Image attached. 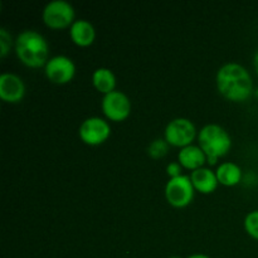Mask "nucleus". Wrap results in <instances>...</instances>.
<instances>
[{"mask_svg": "<svg viewBox=\"0 0 258 258\" xmlns=\"http://www.w3.org/2000/svg\"><path fill=\"white\" fill-rule=\"evenodd\" d=\"M219 93L228 100L241 102L253 92V81L248 70L236 62L224 63L216 76Z\"/></svg>", "mask_w": 258, "mask_h": 258, "instance_id": "obj_1", "label": "nucleus"}, {"mask_svg": "<svg viewBox=\"0 0 258 258\" xmlns=\"http://www.w3.org/2000/svg\"><path fill=\"white\" fill-rule=\"evenodd\" d=\"M15 53L25 66L38 68L45 66L49 59V45L39 32L25 29L15 39Z\"/></svg>", "mask_w": 258, "mask_h": 258, "instance_id": "obj_2", "label": "nucleus"}, {"mask_svg": "<svg viewBox=\"0 0 258 258\" xmlns=\"http://www.w3.org/2000/svg\"><path fill=\"white\" fill-rule=\"evenodd\" d=\"M199 146L207 155V161L214 165L219 156L226 155L232 146L228 131L218 123H207L198 133Z\"/></svg>", "mask_w": 258, "mask_h": 258, "instance_id": "obj_3", "label": "nucleus"}, {"mask_svg": "<svg viewBox=\"0 0 258 258\" xmlns=\"http://www.w3.org/2000/svg\"><path fill=\"white\" fill-rule=\"evenodd\" d=\"M75 8L67 0H50L43 8L42 18L45 24L53 29L71 27L75 22Z\"/></svg>", "mask_w": 258, "mask_h": 258, "instance_id": "obj_4", "label": "nucleus"}, {"mask_svg": "<svg viewBox=\"0 0 258 258\" xmlns=\"http://www.w3.org/2000/svg\"><path fill=\"white\" fill-rule=\"evenodd\" d=\"M194 188L190 175H181L170 178L165 184V198L176 208L186 207L194 198Z\"/></svg>", "mask_w": 258, "mask_h": 258, "instance_id": "obj_5", "label": "nucleus"}, {"mask_svg": "<svg viewBox=\"0 0 258 258\" xmlns=\"http://www.w3.org/2000/svg\"><path fill=\"white\" fill-rule=\"evenodd\" d=\"M197 136V127L193 121L186 117H176L169 121L164 130V139L169 145L184 148L193 143Z\"/></svg>", "mask_w": 258, "mask_h": 258, "instance_id": "obj_6", "label": "nucleus"}, {"mask_svg": "<svg viewBox=\"0 0 258 258\" xmlns=\"http://www.w3.org/2000/svg\"><path fill=\"white\" fill-rule=\"evenodd\" d=\"M78 135L81 140L88 145H100L111 135V126L105 118L91 116L82 121L78 128Z\"/></svg>", "mask_w": 258, "mask_h": 258, "instance_id": "obj_7", "label": "nucleus"}, {"mask_svg": "<svg viewBox=\"0 0 258 258\" xmlns=\"http://www.w3.org/2000/svg\"><path fill=\"white\" fill-rule=\"evenodd\" d=\"M101 108L111 121H122L130 115L131 101L125 92L115 90L103 95Z\"/></svg>", "mask_w": 258, "mask_h": 258, "instance_id": "obj_8", "label": "nucleus"}, {"mask_svg": "<svg viewBox=\"0 0 258 258\" xmlns=\"http://www.w3.org/2000/svg\"><path fill=\"white\" fill-rule=\"evenodd\" d=\"M45 76L49 78L52 82L67 83L75 77L76 75V64L72 58L64 54L53 55L48 59L44 66Z\"/></svg>", "mask_w": 258, "mask_h": 258, "instance_id": "obj_9", "label": "nucleus"}, {"mask_svg": "<svg viewBox=\"0 0 258 258\" xmlns=\"http://www.w3.org/2000/svg\"><path fill=\"white\" fill-rule=\"evenodd\" d=\"M25 95L24 81L13 72H3L0 75V97L10 103L19 102Z\"/></svg>", "mask_w": 258, "mask_h": 258, "instance_id": "obj_10", "label": "nucleus"}, {"mask_svg": "<svg viewBox=\"0 0 258 258\" xmlns=\"http://www.w3.org/2000/svg\"><path fill=\"white\" fill-rule=\"evenodd\" d=\"M178 161L183 168L190 169L193 171L204 165L207 161V155L201 146L190 144L179 150Z\"/></svg>", "mask_w": 258, "mask_h": 258, "instance_id": "obj_11", "label": "nucleus"}, {"mask_svg": "<svg viewBox=\"0 0 258 258\" xmlns=\"http://www.w3.org/2000/svg\"><path fill=\"white\" fill-rule=\"evenodd\" d=\"M71 39L81 47L92 44L96 38V30L92 23L86 19H76L70 27Z\"/></svg>", "mask_w": 258, "mask_h": 258, "instance_id": "obj_12", "label": "nucleus"}, {"mask_svg": "<svg viewBox=\"0 0 258 258\" xmlns=\"http://www.w3.org/2000/svg\"><path fill=\"white\" fill-rule=\"evenodd\" d=\"M190 179L196 190L204 194L212 193V191L216 190L217 185L219 183L216 171L211 170L209 168H204V166L191 171Z\"/></svg>", "mask_w": 258, "mask_h": 258, "instance_id": "obj_13", "label": "nucleus"}, {"mask_svg": "<svg viewBox=\"0 0 258 258\" xmlns=\"http://www.w3.org/2000/svg\"><path fill=\"white\" fill-rule=\"evenodd\" d=\"M216 174L219 183L227 186L236 185L242 179L241 166L238 164L233 163V161H224V163L219 164L216 170Z\"/></svg>", "mask_w": 258, "mask_h": 258, "instance_id": "obj_14", "label": "nucleus"}, {"mask_svg": "<svg viewBox=\"0 0 258 258\" xmlns=\"http://www.w3.org/2000/svg\"><path fill=\"white\" fill-rule=\"evenodd\" d=\"M92 83L96 90L106 95V93L115 91L116 76L110 68L98 67L92 73Z\"/></svg>", "mask_w": 258, "mask_h": 258, "instance_id": "obj_15", "label": "nucleus"}, {"mask_svg": "<svg viewBox=\"0 0 258 258\" xmlns=\"http://www.w3.org/2000/svg\"><path fill=\"white\" fill-rule=\"evenodd\" d=\"M244 229L254 239H258V209L248 212L243 221Z\"/></svg>", "mask_w": 258, "mask_h": 258, "instance_id": "obj_16", "label": "nucleus"}, {"mask_svg": "<svg viewBox=\"0 0 258 258\" xmlns=\"http://www.w3.org/2000/svg\"><path fill=\"white\" fill-rule=\"evenodd\" d=\"M169 144L165 139H155L154 141H151V144L148 148V154L154 159H159L161 156H164L168 151Z\"/></svg>", "mask_w": 258, "mask_h": 258, "instance_id": "obj_17", "label": "nucleus"}, {"mask_svg": "<svg viewBox=\"0 0 258 258\" xmlns=\"http://www.w3.org/2000/svg\"><path fill=\"white\" fill-rule=\"evenodd\" d=\"M12 47V35L5 28H0V55L5 57Z\"/></svg>", "mask_w": 258, "mask_h": 258, "instance_id": "obj_18", "label": "nucleus"}, {"mask_svg": "<svg viewBox=\"0 0 258 258\" xmlns=\"http://www.w3.org/2000/svg\"><path fill=\"white\" fill-rule=\"evenodd\" d=\"M166 173L169 174L170 178H175V176L181 175V165L179 161H171L166 166Z\"/></svg>", "mask_w": 258, "mask_h": 258, "instance_id": "obj_19", "label": "nucleus"}, {"mask_svg": "<svg viewBox=\"0 0 258 258\" xmlns=\"http://www.w3.org/2000/svg\"><path fill=\"white\" fill-rule=\"evenodd\" d=\"M253 66H254V70H256V73L258 75V49L256 50L253 55Z\"/></svg>", "mask_w": 258, "mask_h": 258, "instance_id": "obj_20", "label": "nucleus"}, {"mask_svg": "<svg viewBox=\"0 0 258 258\" xmlns=\"http://www.w3.org/2000/svg\"><path fill=\"white\" fill-rule=\"evenodd\" d=\"M186 258H211V257L207 256V254H204V253H193Z\"/></svg>", "mask_w": 258, "mask_h": 258, "instance_id": "obj_21", "label": "nucleus"}, {"mask_svg": "<svg viewBox=\"0 0 258 258\" xmlns=\"http://www.w3.org/2000/svg\"><path fill=\"white\" fill-rule=\"evenodd\" d=\"M253 92H254V95H256V96H257V97H258V88H256V90H254V91H253Z\"/></svg>", "mask_w": 258, "mask_h": 258, "instance_id": "obj_22", "label": "nucleus"}, {"mask_svg": "<svg viewBox=\"0 0 258 258\" xmlns=\"http://www.w3.org/2000/svg\"><path fill=\"white\" fill-rule=\"evenodd\" d=\"M169 258H181V257H179V256H171V257H169Z\"/></svg>", "mask_w": 258, "mask_h": 258, "instance_id": "obj_23", "label": "nucleus"}]
</instances>
